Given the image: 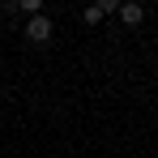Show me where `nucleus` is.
<instances>
[{"label":"nucleus","mask_w":158,"mask_h":158,"mask_svg":"<svg viewBox=\"0 0 158 158\" xmlns=\"http://www.w3.org/2000/svg\"><path fill=\"white\" fill-rule=\"evenodd\" d=\"M26 34H30V43H47V39H52V22H47V17L39 13V17H30Z\"/></svg>","instance_id":"1"},{"label":"nucleus","mask_w":158,"mask_h":158,"mask_svg":"<svg viewBox=\"0 0 158 158\" xmlns=\"http://www.w3.org/2000/svg\"><path fill=\"white\" fill-rule=\"evenodd\" d=\"M120 17H124V26H141L145 9H141V4H120Z\"/></svg>","instance_id":"2"},{"label":"nucleus","mask_w":158,"mask_h":158,"mask_svg":"<svg viewBox=\"0 0 158 158\" xmlns=\"http://www.w3.org/2000/svg\"><path fill=\"white\" fill-rule=\"evenodd\" d=\"M85 22H90V26H94V22H103V9H98V4H90V9H85Z\"/></svg>","instance_id":"3"},{"label":"nucleus","mask_w":158,"mask_h":158,"mask_svg":"<svg viewBox=\"0 0 158 158\" xmlns=\"http://www.w3.org/2000/svg\"><path fill=\"white\" fill-rule=\"evenodd\" d=\"M39 9H43L39 0H22V13H30V17H39Z\"/></svg>","instance_id":"4"}]
</instances>
